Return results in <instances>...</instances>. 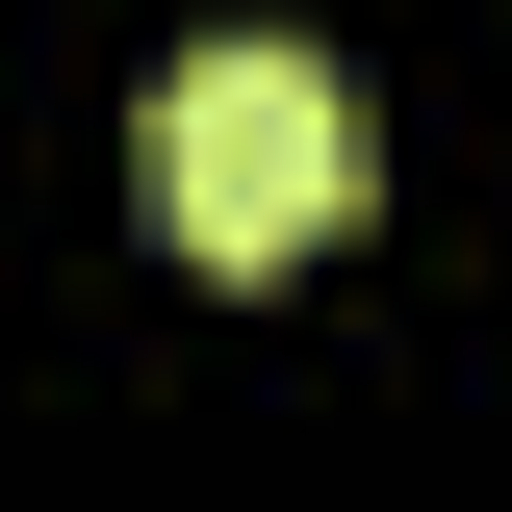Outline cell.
Wrapping results in <instances>:
<instances>
[{"label":"cell","instance_id":"6da1fadb","mask_svg":"<svg viewBox=\"0 0 512 512\" xmlns=\"http://www.w3.org/2000/svg\"><path fill=\"white\" fill-rule=\"evenodd\" d=\"M154 231L205 256V282H256V256H308V231H359V77L333 52H282V26H205L180 77H154Z\"/></svg>","mask_w":512,"mask_h":512}]
</instances>
